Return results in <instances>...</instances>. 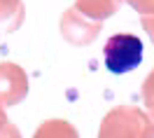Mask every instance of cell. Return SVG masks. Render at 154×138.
I'll return each mask as SVG.
<instances>
[{
	"instance_id": "7a4b0ae2",
	"label": "cell",
	"mask_w": 154,
	"mask_h": 138,
	"mask_svg": "<svg viewBox=\"0 0 154 138\" xmlns=\"http://www.w3.org/2000/svg\"><path fill=\"white\" fill-rule=\"evenodd\" d=\"M103 56H105V66L110 73L115 75L128 73L138 68L143 61V42L131 33H117L105 42Z\"/></svg>"
},
{
	"instance_id": "3957f363",
	"label": "cell",
	"mask_w": 154,
	"mask_h": 138,
	"mask_svg": "<svg viewBox=\"0 0 154 138\" xmlns=\"http://www.w3.org/2000/svg\"><path fill=\"white\" fill-rule=\"evenodd\" d=\"M103 28V21L89 19L87 14H82L79 10H68L63 14V21H61V30L72 45H91L96 35Z\"/></svg>"
},
{
	"instance_id": "8992f818",
	"label": "cell",
	"mask_w": 154,
	"mask_h": 138,
	"mask_svg": "<svg viewBox=\"0 0 154 138\" xmlns=\"http://www.w3.org/2000/svg\"><path fill=\"white\" fill-rule=\"evenodd\" d=\"M23 21L21 0H0V30H14Z\"/></svg>"
},
{
	"instance_id": "6da1fadb",
	"label": "cell",
	"mask_w": 154,
	"mask_h": 138,
	"mask_svg": "<svg viewBox=\"0 0 154 138\" xmlns=\"http://www.w3.org/2000/svg\"><path fill=\"white\" fill-rule=\"evenodd\" d=\"M147 127H149V117L140 108L119 105L105 115L98 138H143Z\"/></svg>"
},
{
	"instance_id": "5b68a950",
	"label": "cell",
	"mask_w": 154,
	"mask_h": 138,
	"mask_svg": "<svg viewBox=\"0 0 154 138\" xmlns=\"http://www.w3.org/2000/svg\"><path fill=\"white\" fill-rule=\"evenodd\" d=\"M119 7H122V0H77L75 2V10H79L89 19H96V21H103L107 17L117 14Z\"/></svg>"
},
{
	"instance_id": "ba28073f",
	"label": "cell",
	"mask_w": 154,
	"mask_h": 138,
	"mask_svg": "<svg viewBox=\"0 0 154 138\" xmlns=\"http://www.w3.org/2000/svg\"><path fill=\"white\" fill-rule=\"evenodd\" d=\"M140 96H143V103H145V108H147L149 122H154V68L149 70V75L145 77L143 89H140Z\"/></svg>"
},
{
	"instance_id": "52a82bcc",
	"label": "cell",
	"mask_w": 154,
	"mask_h": 138,
	"mask_svg": "<svg viewBox=\"0 0 154 138\" xmlns=\"http://www.w3.org/2000/svg\"><path fill=\"white\" fill-rule=\"evenodd\" d=\"M35 138H79L68 122H47L38 129Z\"/></svg>"
},
{
	"instance_id": "8fae6325",
	"label": "cell",
	"mask_w": 154,
	"mask_h": 138,
	"mask_svg": "<svg viewBox=\"0 0 154 138\" xmlns=\"http://www.w3.org/2000/svg\"><path fill=\"white\" fill-rule=\"evenodd\" d=\"M143 138H154V122H149V127L145 129V133H143Z\"/></svg>"
},
{
	"instance_id": "30bf717a",
	"label": "cell",
	"mask_w": 154,
	"mask_h": 138,
	"mask_svg": "<svg viewBox=\"0 0 154 138\" xmlns=\"http://www.w3.org/2000/svg\"><path fill=\"white\" fill-rule=\"evenodd\" d=\"M143 28H145V33L149 35V40H152V45H154V14L143 17Z\"/></svg>"
},
{
	"instance_id": "277c9868",
	"label": "cell",
	"mask_w": 154,
	"mask_h": 138,
	"mask_svg": "<svg viewBox=\"0 0 154 138\" xmlns=\"http://www.w3.org/2000/svg\"><path fill=\"white\" fill-rule=\"evenodd\" d=\"M26 94V75L17 66H0V99L17 103Z\"/></svg>"
},
{
	"instance_id": "9c48e42d",
	"label": "cell",
	"mask_w": 154,
	"mask_h": 138,
	"mask_svg": "<svg viewBox=\"0 0 154 138\" xmlns=\"http://www.w3.org/2000/svg\"><path fill=\"white\" fill-rule=\"evenodd\" d=\"M122 2H128L135 12H140L143 17L147 14H154V0H122Z\"/></svg>"
}]
</instances>
